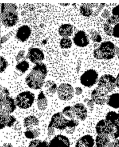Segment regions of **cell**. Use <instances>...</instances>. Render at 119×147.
Masks as SVG:
<instances>
[{"mask_svg": "<svg viewBox=\"0 0 119 147\" xmlns=\"http://www.w3.org/2000/svg\"><path fill=\"white\" fill-rule=\"evenodd\" d=\"M17 5L12 3H1V23L6 27L15 26L19 20Z\"/></svg>", "mask_w": 119, "mask_h": 147, "instance_id": "obj_2", "label": "cell"}, {"mask_svg": "<svg viewBox=\"0 0 119 147\" xmlns=\"http://www.w3.org/2000/svg\"><path fill=\"white\" fill-rule=\"evenodd\" d=\"M106 22L111 26L114 25L115 26V25L119 24V18L115 16H112L107 19Z\"/></svg>", "mask_w": 119, "mask_h": 147, "instance_id": "obj_34", "label": "cell"}, {"mask_svg": "<svg viewBox=\"0 0 119 147\" xmlns=\"http://www.w3.org/2000/svg\"><path fill=\"white\" fill-rule=\"evenodd\" d=\"M39 125V119L35 116H28L23 120V125L26 128L37 127Z\"/></svg>", "mask_w": 119, "mask_h": 147, "instance_id": "obj_20", "label": "cell"}, {"mask_svg": "<svg viewBox=\"0 0 119 147\" xmlns=\"http://www.w3.org/2000/svg\"><path fill=\"white\" fill-rule=\"evenodd\" d=\"M116 87V78L112 75H103L98 80V87L108 93L114 90Z\"/></svg>", "mask_w": 119, "mask_h": 147, "instance_id": "obj_7", "label": "cell"}, {"mask_svg": "<svg viewBox=\"0 0 119 147\" xmlns=\"http://www.w3.org/2000/svg\"><path fill=\"white\" fill-rule=\"evenodd\" d=\"M107 147H119V140H114L112 142H111Z\"/></svg>", "mask_w": 119, "mask_h": 147, "instance_id": "obj_38", "label": "cell"}, {"mask_svg": "<svg viewBox=\"0 0 119 147\" xmlns=\"http://www.w3.org/2000/svg\"><path fill=\"white\" fill-rule=\"evenodd\" d=\"M115 127H117L119 129V119H118V121H117L116 123H115Z\"/></svg>", "mask_w": 119, "mask_h": 147, "instance_id": "obj_47", "label": "cell"}, {"mask_svg": "<svg viewBox=\"0 0 119 147\" xmlns=\"http://www.w3.org/2000/svg\"><path fill=\"white\" fill-rule=\"evenodd\" d=\"M29 67V64L27 61H21L18 62L17 65L15 66V69L21 73H25L26 71H28Z\"/></svg>", "mask_w": 119, "mask_h": 147, "instance_id": "obj_29", "label": "cell"}, {"mask_svg": "<svg viewBox=\"0 0 119 147\" xmlns=\"http://www.w3.org/2000/svg\"><path fill=\"white\" fill-rule=\"evenodd\" d=\"M108 94V93L97 87L92 92L91 99L97 105H104L107 103L108 97L109 96Z\"/></svg>", "mask_w": 119, "mask_h": 147, "instance_id": "obj_12", "label": "cell"}, {"mask_svg": "<svg viewBox=\"0 0 119 147\" xmlns=\"http://www.w3.org/2000/svg\"><path fill=\"white\" fill-rule=\"evenodd\" d=\"M106 104L114 109L119 108V93H114L109 96Z\"/></svg>", "mask_w": 119, "mask_h": 147, "instance_id": "obj_26", "label": "cell"}, {"mask_svg": "<svg viewBox=\"0 0 119 147\" xmlns=\"http://www.w3.org/2000/svg\"><path fill=\"white\" fill-rule=\"evenodd\" d=\"M55 128H54V127H49L48 126V134L49 136H53L55 132Z\"/></svg>", "mask_w": 119, "mask_h": 147, "instance_id": "obj_42", "label": "cell"}, {"mask_svg": "<svg viewBox=\"0 0 119 147\" xmlns=\"http://www.w3.org/2000/svg\"><path fill=\"white\" fill-rule=\"evenodd\" d=\"M35 96L29 91H23L19 93L15 98V103L17 107L21 109L30 108L34 104Z\"/></svg>", "mask_w": 119, "mask_h": 147, "instance_id": "obj_5", "label": "cell"}, {"mask_svg": "<svg viewBox=\"0 0 119 147\" xmlns=\"http://www.w3.org/2000/svg\"><path fill=\"white\" fill-rule=\"evenodd\" d=\"M113 15L119 18V5L114 7L112 10Z\"/></svg>", "mask_w": 119, "mask_h": 147, "instance_id": "obj_41", "label": "cell"}, {"mask_svg": "<svg viewBox=\"0 0 119 147\" xmlns=\"http://www.w3.org/2000/svg\"><path fill=\"white\" fill-rule=\"evenodd\" d=\"M105 5V3H100V5L96 3L82 4L80 7V13L84 17H95L102 11Z\"/></svg>", "mask_w": 119, "mask_h": 147, "instance_id": "obj_8", "label": "cell"}, {"mask_svg": "<svg viewBox=\"0 0 119 147\" xmlns=\"http://www.w3.org/2000/svg\"><path fill=\"white\" fill-rule=\"evenodd\" d=\"M58 32L63 38H69L73 34V26L70 24H62L59 27Z\"/></svg>", "mask_w": 119, "mask_h": 147, "instance_id": "obj_21", "label": "cell"}, {"mask_svg": "<svg viewBox=\"0 0 119 147\" xmlns=\"http://www.w3.org/2000/svg\"><path fill=\"white\" fill-rule=\"evenodd\" d=\"M57 92L59 99L64 101L71 100L75 94L73 86L66 83L60 84L58 88Z\"/></svg>", "mask_w": 119, "mask_h": 147, "instance_id": "obj_10", "label": "cell"}, {"mask_svg": "<svg viewBox=\"0 0 119 147\" xmlns=\"http://www.w3.org/2000/svg\"><path fill=\"white\" fill-rule=\"evenodd\" d=\"M1 147H13V146L10 143H6L3 144V146H1Z\"/></svg>", "mask_w": 119, "mask_h": 147, "instance_id": "obj_46", "label": "cell"}, {"mask_svg": "<svg viewBox=\"0 0 119 147\" xmlns=\"http://www.w3.org/2000/svg\"><path fill=\"white\" fill-rule=\"evenodd\" d=\"M8 62L4 57L1 56V69L0 72L1 73L5 71L7 67H8Z\"/></svg>", "mask_w": 119, "mask_h": 147, "instance_id": "obj_35", "label": "cell"}, {"mask_svg": "<svg viewBox=\"0 0 119 147\" xmlns=\"http://www.w3.org/2000/svg\"><path fill=\"white\" fill-rule=\"evenodd\" d=\"M44 86L46 94L49 96H53L57 91V85L52 80H48L46 82Z\"/></svg>", "mask_w": 119, "mask_h": 147, "instance_id": "obj_24", "label": "cell"}, {"mask_svg": "<svg viewBox=\"0 0 119 147\" xmlns=\"http://www.w3.org/2000/svg\"><path fill=\"white\" fill-rule=\"evenodd\" d=\"M82 92L83 90L82 88L80 87H76L75 88V90H74L75 95L77 96L80 95V94H82Z\"/></svg>", "mask_w": 119, "mask_h": 147, "instance_id": "obj_43", "label": "cell"}, {"mask_svg": "<svg viewBox=\"0 0 119 147\" xmlns=\"http://www.w3.org/2000/svg\"><path fill=\"white\" fill-rule=\"evenodd\" d=\"M69 122L70 119L66 118L62 112H58L52 116L48 126L57 129L63 130L66 129L68 127Z\"/></svg>", "mask_w": 119, "mask_h": 147, "instance_id": "obj_6", "label": "cell"}, {"mask_svg": "<svg viewBox=\"0 0 119 147\" xmlns=\"http://www.w3.org/2000/svg\"><path fill=\"white\" fill-rule=\"evenodd\" d=\"M116 87L119 88V73L118 74L116 78Z\"/></svg>", "mask_w": 119, "mask_h": 147, "instance_id": "obj_45", "label": "cell"}, {"mask_svg": "<svg viewBox=\"0 0 119 147\" xmlns=\"http://www.w3.org/2000/svg\"><path fill=\"white\" fill-rule=\"evenodd\" d=\"M0 127L3 129L6 127H10L15 124L17 119L11 114H0Z\"/></svg>", "mask_w": 119, "mask_h": 147, "instance_id": "obj_18", "label": "cell"}, {"mask_svg": "<svg viewBox=\"0 0 119 147\" xmlns=\"http://www.w3.org/2000/svg\"><path fill=\"white\" fill-rule=\"evenodd\" d=\"M49 145V147H70V142L66 136L59 134L54 137Z\"/></svg>", "mask_w": 119, "mask_h": 147, "instance_id": "obj_14", "label": "cell"}, {"mask_svg": "<svg viewBox=\"0 0 119 147\" xmlns=\"http://www.w3.org/2000/svg\"><path fill=\"white\" fill-rule=\"evenodd\" d=\"M95 141L89 134H86L80 137L77 141L75 147H93Z\"/></svg>", "mask_w": 119, "mask_h": 147, "instance_id": "obj_19", "label": "cell"}, {"mask_svg": "<svg viewBox=\"0 0 119 147\" xmlns=\"http://www.w3.org/2000/svg\"><path fill=\"white\" fill-rule=\"evenodd\" d=\"M47 74V68L45 64L43 62L36 64L26 76L25 82L30 89L40 90L45 83V80Z\"/></svg>", "mask_w": 119, "mask_h": 147, "instance_id": "obj_1", "label": "cell"}, {"mask_svg": "<svg viewBox=\"0 0 119 147\" xmlns=\"http://www.w3.org/2000/svg\"><path fill=\"white\" fill-rule=\"evenodd\" d=\"M76 119L78 121H85L88 116V110L82 103H77L73 106Z\"/></svg>", "mask_w": 119, "mask_h": 147, "instance_id": "obj_15", "label": "cell"}, {"mask_svg": "<svg viewBox=\"0 0 119 147\" xmlns=\"http://www.w3.org/2000/svg\"><path fill=\"white\" fill-rule=\"evenodd\" d=\"M110 13L107 9H104L102 14V17L105 19H108L110 17Z\"/></svg>", "mask_w": 119, "mask_h": 147, "instance_id": "obj_40", "label": "cell"}, {"mask_svg": "<svg viewBox=\"0 0 119 147\" xmlns=\"http://www.w3.org/2000/svg\"><path fill=\"white\" fill-rule=\"evenodd\" d=\"M15 100L10 96L8 89L0 88V114H11L17 109Z\"/></svg>", "mask_w": 119, "mask_h": 147, "instance_id": "obj_3", "label": "cell"}, {"mask_svg": "<svg viewBox=\"0 0 119 147\" xmlns=\"http://www.w3.org/2000/svg\"><path fill=\"white\" fill-rule=\"evenodd\" d=\"M119 119V113H117L114 111H111L107 113L105 119L107 121L114 125Z\"/></svg>", "mask_w": 119, "mask_h": 147, "instance_id": "obj_27", "label": "cell"}, {"mask_svg": "<svg viewBox=\"0 0 119 147\" xmlns=\"http://www.w3.org/2000/svg\"><path fill=\"white\" fill-rule=\"evenodd\" d=\"M62 113L66 118H68L70 119H76L74 113L73 107L67 106L64 107Z\"/></svg>", "mask_w": 119, "mask_h": 147, "instance_id": "obj_28", "label": "cell"}, {"mask_svg": "<svg viewBox=\"0 0 119 147\" xmlns=\"http://www.w3.org/2000/svg\"><path fill=\"white\" fill-rule=\"evenodd\" d=\"M60 5H62V6H65V5H66L65 6H67V5H69V4H66H66H62V3H60Z\"/></svg>", "mask_w": 119, "mask_h": 147, "instance_id": "obj_48", "label": "cell"}, {"mask_svg": "<svg viewBox=\"0 0 119 147\" xmlns=\"http://www.w3.org/2000/svg\"><path fill=\"white\" fill-rule=\"evenodd\" d=\"M119 112V113H119V112Z\"/></svg>", "mask_w": 119, "mask_h": 147, "instance_id": "obj_49", "label": "cell"}, {"mask_svg": "<svg viewBox=\"0 0 119 147\" xmlns=\"http://www.w3.org/2000/svg\"><path fill=\"white\" fill-rule=\"evenodd\" d=\"M115 55H116L118 58L119 59V47H115Z\"/></svg>", "mask_w": 119, "mask_h": 147, "instance_id": "obj_44", "label": "cell"}, {"mask_svg": "<svg viewBox=\"0 0 119 147\" xmlns=\"http://www.w3.org/2000/svg\"><path fill=\"white\" fill-rule=\"evenodd\" d=\"M84 102L86 103L87 107L89 108V110L90 111H93L94 108V102L93 101L92 99H89L88 98H86L84 99Z\"/></svg>", "mask_w": 119, "mask_h": 147, "instance_id": "obj_36", "label": "cell"}, {"mask_svg": "<svg viewBox=\"0 0 119 147\" xmlns=\"http://www.w3.org/2000/svg\"><path fill=\"white\" fill-rule=\"evenodd\" d=\"M74 43L79 47H86L89 44V40L86 33L82 30H80L73 38Z\"/></svg>", "mask_w": 119, "mask_h": 147, "instance_id": "obj_16", "label": "cell"}, {"mask_svg": "<svg viewBox=\"0 0 119 147\" xmlns=\"http://www.w3.org/2000/svg\"><path fill=\"white\" fill-rule=\"evenodd\" d=\"M113 36L115 38H119V23L114 27Z\"/></svg>", "mask_w": 119, "mask_h": 147, "instance_id": "obj_37", "label": "cell"}, {"mask_svg": "<svg viewBox=\"0 0 119 147\" xmlns=\"http://www.w3.org/2000/svg\"><path fill=\"white\" fill-rule=\"evenodd\" d=\"M40 134V130L37 127L34 128H26L24 132L25 137L29 139H35L39 137Z\"/></svg>", "mask_w": 119, "mask_h": 147, "instance_id": "obj_25", "label": "cell"}, {"mask_svg": "<svg viewBox=\"0 0 119 147\" xmlns=\"http://www.w3.org/2000/svg\"><path fill=\"white\" fill-rule=\"evenodd\" d=\"M115 46L110 42H103L94 51V56L97 60H111L115 55Z\"/></svg>", "mask_w": 119, "mask_h": 147, "instance_id": "obj_4", "label": "cell"}, {"mask_svg": "<svg viewBox=\"0 0 119 147\" xmlns=\"http://www.w3.org/2000/svg\"><path fill=\"white\" fill-rule=\"evenodd\" d=\"M48 105V101L47 98L45 95L43 91L40 92L38 96L37 100V105L38 108L41 111L45 110Z\"/></svg>", "mask_w": 119, "mask_h": 147, "instance_id": "obj_22", "label": "cell"}, {"mask_svg": "<svg viewBox=\"0 0 119 147\" xmlns=\"http://www.w3.org/2000/svg\"><path fill=\"white\" fill-rule=\"evenodd\" d=\"M91 35V39L94 42L100 43L102 40V37L96 30H92L90 32Z\"/></svg>", "mask_w": 119, "mask_h": 147, "instance_id": "obj_32", "label": "cell"}, {"mask_svg": "<svg viewBox=\"0 0 119 147\" xmlns=\"http://www.w3.org/2000/svg\"><path fill=\"white\" fill-rule=\"evenodd\" d=\"M29 147H49V145L46 141H41L39 139H34L29 142Z\"/></svg>", "mask_w": 119, "mask_h": 147, "instance_id": "obj_30", "label": "cell"}, {"mask_svg": "<svg viewBox=\"0 0 119 147\" xmlns=\"http://www.w3.org/2000/svg\"><path fill=\"white\" fill-rule=\"evenodd\" d=\"M27 57L32 63L36 64L44 60V55L39 48H31L29 49Z\"/></svg>", "mask_w": 119, "mask_h": 147, "instance_id": "obj_13", "label": "cell"}, {"mask_svg": "<svg viewBox=\"0 0 119 147\" xmlns=\"http://www.w3.org/2000/svg\"><path fill=\"white\" fill-rule=\"evenodd\" d=\"M111 142L108 136L97 135L95 138V143L97 147H107Z\"/></svg>", "mask_w": 119, "mask_h": 147, "instance_id": "obj_23", "label": "cell"}, {"mask_svg": "<svg viewBox=\"0 0 119 147\" xmlns=\"http://www.w3.org/2000/svg\"><path fill=\"white\" fill-rule=\"evenodd\" d=\"M113 30H114V27H112V26L108 24L107 22L105 23L104 25V30L106 35L109 36H113Z\"/></svg>", "mask_w": 119, "mask_h": 147, "instance_id": "obj_33", "label": "cell"}, {"mask_svg": "<svg viewBox=\"0 0 119 147\" xmlns=\"http://www.w3.org/2000/svg\"><path fill=\"white\" fill-rule=\"evenodd\" d=\"M60 45L62 49H69L72 46V42L69 38H62L60 40Z\"/></svg>", "mask_w": 119, "mask_h": 147, "instance_id": "obj_31", "label": "cell"}, {"mask_svg": "<svg viewBox=\"0 0 119 147\" xmlns=\"http://www.w3.org/2000/svg\"><path fill=\"white\" fill-rule=\"evenodd\" d=\"M25 55V51L24 50H21L19 52V53H18L17 55L15 58L16 61L18 62H19L20 60H21V59L23 58L24 56Z\"/></svg>", "mask_w": 119, "mask_h": 147, "instance_id": "obj_39", "label": "cell"}, {"mask_svg": "<svg viewBox=\"0 0 119 147\" xmlns=\"http://www.w3.org/2000/svg\"><path fill=\"white\" fill-rule=\"evenodd\" d=\"M114 129V125L107 121L105 119L99 121L95 126V130L97 135L109 136Z\"/></svg>", "mask_w": 119, "mask_h": 147, "instance_id": "obj_11", "label": "cell"}, {"mask_svg": "<svg viewBox=\"0 0 119 147\" xmlns=\"http://www.w3.org/2000/svg\"><path fill=\"white\" fill-rule=\"evenodd\" d=\"M31 32L30 28L28 26H21L17 31L16 38L20 42H25L30 37Z\"/></svg>", "mask_w": 119, "mask_h": 147, "instance_id": "obj_17", "label": "cell"}, {"mask_svg": "<svg viewBox=\"0 0 119 147\" xmlns=\"http://www.w3.org/2000/svg\"><path fill=\"white\" fill-rule=\"evenodd\" d=\"M98 73L95 70H88L85 71L80 78V83L86 87L91 88L98 82Z\"/></svg>", "mask_w": 119, "mask_h": 147, "instance_id": "obj_9", "label": "cell"}]
</instances>
